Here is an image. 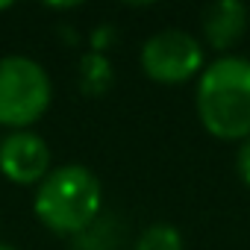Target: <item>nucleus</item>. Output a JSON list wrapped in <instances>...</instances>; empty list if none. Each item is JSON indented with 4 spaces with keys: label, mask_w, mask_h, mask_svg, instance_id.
Returning <instances> with one entry per match:
<instances>
[{
    "label": "nucleus",
    "mask_w": 250,
    "mask_h": 250,
    "mask_svg": "<svg viewBox=\"0 0 250 250\" xmlns=\"http://www.w3.org/2000/svg\"><path fill=\"white\" fill-rule=\"evenodd\" d=\"M200 124L224 142L250 136V59L224 53L203 68L194 94Z\"/></svg>",
    "instance_id": "1"
},
{
    "label": "nucleus",
    "mask_w": 250,
    "mask_h": 250,
    "mask_svg": "<svg viewBox=\"0 0 250 250\" xmlns=\"http://www.w3.org/2000/svg\"><path fill=\"white\" fill-rule=\"evenodd\" d=\"M100 209H103V186L97 174L80 162L50 168V174L39 183L33 197L36 218L59 235L83 232L100 218Z\"/></svg>",
    "instance_id": "2"
},
{
    "label": "nucleus",
    "mask_w": 250,
    "mask_h": 250,
    "mask_svg": "<svg viewBox=\"0 0 250 250\" xmlns=\"http://www.w3.org/2000/svg\"><path fill=\"white\" fill-rule=\"evenodd\" d=\"M53 97V83L44 65L24 53L0 56V124L27 130L36 124Z\"/></svg>",
    "instance_id": "3"
},
{
    "label": "nucleus",
    "mask_w": 250,
    "mask_h": 250,
    "mask_svg": "<svg viewBox=\"0 0 250 250\" xmlns=\"http://www.w3.org/2000/svg\"><path fill=\"white\" fill-rule=\"evenodd\" d=\"M206 68L203 42L180 27L156 30L142 44V71L156 83H186Z\"/></svg>",
    "instance_id": "4"
},
{
    "label": "nucleus",
    "mask_w": 250,
    "mask_h": 250,
    "mask_svg": "<svg viewBox=\"0 0 250 250\" xmlns=\"http://www.w3.org/2000/svg\"><path fill=\"white\" fill-rule=\"evenodd\" d=\"M0 171L18 186H39L50 174V147L33 130H12L0 139Z\"/></svg>",
    "instance_id": "5"
},
{
    "label": "nucleus",
    "mask_w": 250,
    "mask_h": 250,
    "mask_svg": "<svg viewBox=\"0 0 250 250\" xmlns=\"http://www.w3.org/2000/svg\"><path fill=\"white\" fill-rule=\"evenodd\" d=\"M247 24H250V9L241 0H215L200 12L203 36L215 50H229L244 36Z\"/></svg>",
    "instance_id": "6"
},
{
    "label": "nucleus",
    "mask_w": 250,
    "mask_h": 250,
    "mask_svg": "<svg viewBox=\"0 0 250 250\" xmlns=\"http://www.w3.org/2000/svg\"><path fill=\"white\" fill-rule=\"evenodd\" d=\"M121 224L115 215H100L91 227H85L83 232L71 235V250H118L121 247Z\"/></svg>",
    "instance_id": "7"
},
{
    "label": "nucleus",
    "mask_w": 250,
    "mask_h": 250,
    "mask_svg": "<svg viewBox=\"0 0 250 250\" xmlns=\"http://www.w3.org/2000/svg\"><path fill=\"white\" fill-rule=\"evenodd\" d=\"M112 62L103 56V53H97V50H91V53H85L83 59H80V85H83V91H88V94H103L109 85H112Z\"/></svg>",
    "instance_id": "8"
},
{
    "label": "nucleus",
    "mask_w": 250,
    "mask_h": 250,
    "mask_svg": "<svg viewBox=\"0 0 250 250\" xmlns=\"http://www.w3.org/2000/svg\"><path fill=\"white\" fill-rule=\"evenodd\" d=\"M133 250H183V232L168 221H156L139 232Z\"/></svg>",
    "instance_id": "9"
},
{
    "label": "nucleus",
    "mask_w": 250,
    "mask_h": 250,
    "mask_svg": "<svg viewBox=\"0 0 250 250\" xmlns=\"http://www.w3.org/2000/svg\"><path fill=\"white\" fill-rule=\"evenodd\" d=\"M235 168H238V177L250 186V136L238 145V153H235Z\"/></svg>",
    "instance_id": "10"
},
{
    "label": "nucleus",
    "mask_w": 250,
    "mask_h": 250,
    "mask_svg": "<svg viewBox=\"0 0 250 250\" xmlns=\"http://www.w3.org/2000/svg\"><path fill=\"white\" fill-rule=\"evenodd\" d=\"M0 250H18V247H12V244H6V241H0Z\"/></svg>",
    "instance_id": "11"
},
{
    "label": "nucleus",
    "mask_w": 250,
    "mask_h": 250,
    "mask_svg": "<svg viewBox=\"0 0 250 250\" xmlns=\"http://www.w3.org/2000/svg\"><path fill=\"white\" fill-rule=\"evenodd\" d=\"M6 6H9V3H0V9H6Z\"/></svg>",
    "instance_id": "12"
}]
</instances>
